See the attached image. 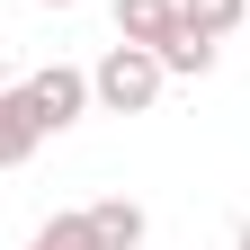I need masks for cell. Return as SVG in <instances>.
Wrapping results in <instances>:
<instances>
[{"label":"cell","mask_w":250,"mask_h":250,"mask_svg":"<svg viewBox=\"0 0 250 250\" xmlns=\"http://www.w3.org/2000/svg\"><path fill=\"white\" fill-rule=\"evenodd\" d=\"M179 18H188V27H206V36H232V27L250 18V0H179Z\"/></svg>","instance_id":"cell-7"},{"label":"cell","mask_w":250,"mask_h":250,"mask_svg":"<svg viewBox=\"0 0 250 250\" xmlns=\"http://www.w3.org/2000/svg\"><path fill=\"white\" fill-rule=\"evenodd\" d=\"M214 45H224V36H206V27H188V18H179L152 54H161V72H170V81H206V72H214Z\"/></svg>","instance_id":"cell-4"},{"label":"cell","mask_w":250,"mask_h":250,"mask_svg":"<svg viewBox=\"0 0 250 250\" xmlns=\"http://www.w3.org/2000/svg\"><path fill=\"white\" fill-rule=\"evenodd\" d=\"M232 250H250V224H241V232H232Z\"/></svg>","instance_id":"cell-10"},{"label":"cell","mask_w":250,"mask_h":250,"mask_svg":"<svg viewBox=\"0 0 250 250\" xmlns=\"http://www.w3.org/2000/svg\"><path fill=\"white\" fill-rule=\"evenodd\" d=\"M27 250H99V232H89V214H54V224H36Z\"/></svg>","instance_id":"cell-8"},{"label":"cell","mask_w":250,"mask_h":250,"mask_svg":"<svg viewBox=\"0 0 250 250\" xmlns=\"http://www.w3.org/2000/svg\"><path fill=\"white\" fill-rule=\"evenodd\" d=\"M161 81H170V72H161V54H152V45H125V36L89 62V99H99L107 116H143L152 99H161Z\"/></svg>","instance_id":"cell-1"},{"label":"cell","mask_w":250,"mask_h":250,"mask_svg":"<svg viewBox=\"0 0 250 250\" xmlns=\"http://www.w3.org/2000/svg\"><path fill=\"white\" fill-rule=\"evenodd\" d=\"M9 81H18V72H9V45H0V89H9Z\"/></svg>","instance_id":"cell-9"},{"label":"cell","mask_w":250,"mask_h":250,"mask_svg":"<svg viewBox=\"0 0 250 250\" xmlns=\"http://www.w3.org/2000/svg\"><path fill=\"white\" fill-rule=\"evenodd\" d=\"M81 214H89V232H99V250H143V206L134 197H99Z\"/></svg>","instance_id":"cell-5"},{"label":"cell","mask_w":250,"mask_h":250,"mask_svg":"<svg viewBox=\"0 0 250 250\" xmlns=\"http://www.w3.org/2000/svg\"><path fill=\"white\" fill-rule=\"evenodd\" d=\"M179 27V0H116V36L125 45H161Z\"/></svg>","instance_id":"cell-6"},{"label":"cell","mask_w":250,"mask_h":250,"mask_svg":"<svg viewBox=\"0 0 250 250\" xmlns=\"http://www.w3.org/2000/svg\"><path fill=\"white\" fill-rule=\"evenodd\" d=\"M36 9H72V0H36Z\"/></svg>","instance_id":"cell-11"},{"label":"cell","mask_w":250,"mask_h":250,"mask_svg":"<svg viewBox=\"0 0 250 250\" xmlns=\"http://www.w3.org/2000/svg\"><path fill=\"white\" fill-rule=\"evenodd\" d=\"M18 89H27V107H36V125H45V134H62V125H81L89 107H99L81 62H45V72H27Z\"/></svg>","instance_id":"cell-2"},{"label":"cell","mask_w":250,"mask_h":250,"mask_svg":"<svg viewBox=\"0 0 250 250\" xmlns=\"http://www.w3.org/2000/svg\"><path fill=\"white\" fill-rule=\"evenodd\" d=\"M36 143H45V125H36V107H27V89L9 81V89H0V170L36 161Z\"/></svg>","instance_id":"cell-3"}]
</instances>
